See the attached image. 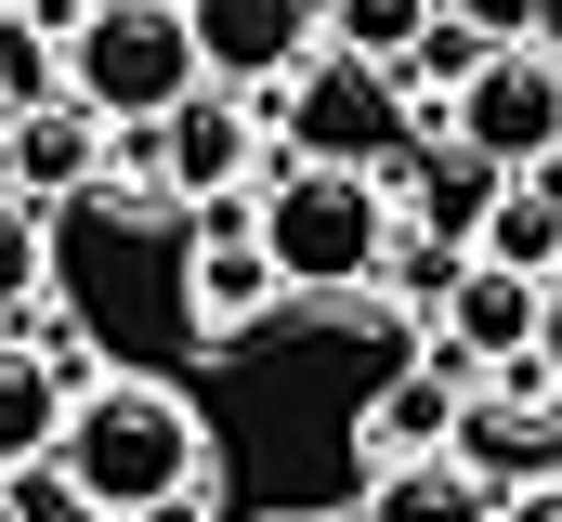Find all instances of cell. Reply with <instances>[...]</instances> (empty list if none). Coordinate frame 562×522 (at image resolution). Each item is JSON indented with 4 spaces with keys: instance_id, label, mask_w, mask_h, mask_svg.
Returning <instances> with one entry per match:
<instances>
[{
    "instance_id": "cell-25",
    "label": "cell",
    "mask_w": 562,
    "mask_h": 522,
    "mask_svg": "<svg viewBox=\"0 0 562 522\" xmlns=\"http://www.w3.org/2000/svg\"><path fill=\"white\" fill-rule=\"evenodd\" d=\"M0 522H26V510H13V484H0Z\"/></svg>"
},
{
    "instance_id": "cell-7",
    "label": "cell",
    "mask_w": 562,
    "mask_h": 522,
    "mask_svg": "<svg viewBox=\"0 0 562 522\" xmlns=\"http://www.w3.org/2000/svg\"><path fill=\"white\" fill-rule=\"evenodd\" d=\"M170 13L196 39V79H223V92H276L314 53V0H170Z\"/></svg>"
},
{
    "instance_id": "cell-18",
    "label": "cell",
    "mask_w": 562,
    "mask_h": 522,
    "mask_svg": "<svg viewBox=\"0 0 562 522\" xmlns=\"http://www.w3.org/2000/svg\"><path fill=\"white\" fill-rule=\"evenodd\" d=\"M40 274H53V209L40 196H0V314H26Z\"/></svg>"
},
{
    "instance_id": "cell-2",
    "label": "cell",
    "mask_w": 562,
    "mask_h": 522,
    "mask_svg": "<svg viewBox=\"0 0 562 522\" xmlns=\"http://www.w3.org/2000/svg\"><path fill=\"white\" fill-rule=\"evenodd\" d=\"M249 249L276 261V300H353L380 249H393V196L380 170H314V157H262L249 183Z\"/></svg>"
},
{
    "instance_id": "cell-6",
    "label": "cell",
    "mask_w": 562,
    "mask_h": 522,
    "mask_svg": "<svg viewBox=\"0 0 562 522\" xmlns=\"http://www.w3.org/2000/svg\"><path fill=\"white\" fill-rule=\"evenodd\" d=\"M262 144H276V130H262L249 92L196 79L183 105H157V183H170L183 209H196V196H249V183H262Z\"/></svg>"
},
{
    "instance_id": "cell-1",
    "label": "cell",
    "mask_w": 562,
    "mask_h": 522,
    "mask_svg": "<svg viewBox=\"0 0 562 522\" xmlns=\"http://www.w3.org/2000/svg\"><path fill=\"white\" fill-rule=\"evenodd\" d=\"M66 497L92 522H144L157 497H183L196 470H210V431H196V405L170 379H132V366H105L92 392H66V418H53V457H40Z\"/></svg>"
},
{
    "instance_id": "cell-26",
    "label": "cell",
    "mask_w": 562,
    "mask_h": 522,
    "mask_svg": "<svg viewBox=\"0 0 562 522\" xmlns=\"http://www.w3.org/2000/svg\"><path fill=\"white\" fill-rule=\"evenodd\" d=\"M66 13H92V0H66Z\"/></svg>"
},
{
    "instance_id": "cell-5",
    "label": "cell",
    "mask_w": 562,
    "mask_h": 522,
    "mask_svg": "<svg viewBox=\"0 0 562 522\" xmlns=\"http://www.w3.org/2000/svg\"><path fill=\"white\" fill-rule=\"evenodd\" d=\"M445 144H471L484 170L550 157V144H562V66L537 53V39H484V66H471L458 105H445Z\"/></svg>"
},
{
    "instance_id": "cell-15",
    "label": "cell",
    "mask_w": 562,
    "mask_h": 522,
    "mask_svg": "<svg viewBox=\"0 0 562 522\" xmlns=\"http://www.w3.org/2000/svg\"><path fill=\"white\" fill-rule=\"evenodd\" d=\"M471 261H510V274H537V287H550V274H562V209H537L524 183H497V209H484Z\"/></svg>"
},
{
    "instance_id": "cell-13",
    "label": "cell",
    "mask_w": 562,
    "mask_h": 522,
    "mask_svg": "<svg viewBox=\"0 0 562 522\" xmlns=\"http://www.w3.org/2000/svg\"><path fill=\"white\" fill-rule=\"evenodd\" d=\"M406 183H419V209H393V223H419V236H445V249H471L510 170H484L471 144H419V157H406Z\"/></svg>"
},
{
    "instance_id": "cell-8",
    "label": "cell",
    "mask_w": 562,
    "mask_h": 522,
    "mask_svg": "<svg viewBox=\"0 0 562 522\" xmlns=\"http://www.w3.org/2000/svg\"><path fill=\"white\" fill-rule=\"evenodd\" d=\"M458 392H471V353H445V340H431V366H406L393 392H367V418H353L367 470H393V457H431V444H458Z\"/></svg>"
},
{
    "instance_id": "cell-3",
    "label": "cell",
    "mask_w": 562,
    "mask_h": 522,
    "mask_svg": "<svg viewBox=\"0 0 562 522\" xmlns=\"http://www.w3.org/2000/svg\"><path fill=\"white\" fill-rule=\"evenodd\" d=\"M288 157H314V170H380V183H406V92H393V66H367V53H340V39H314L301 66L276 79V105H262Z\"/></svg>"
},
{
    "instance_id": "cell-21",
    "label": "cell",
    "mask_w": 562,
    "mask_h": 522,
    "mask_svg": "<svg viewBox=\"0 0 562 522\" xmlns=\"http://www.w3.org/2000/svg\"><path fill=\"white\" fill-rule=\"evenodd\" d=\"M510 183H524V196H537V209H562V144H550V157H524V170H510Z\"/></svg>"
},
{
    "instance_id": "cell-4",
    "label": "cell",
    "mask_w": 562,
    "mask_h": 522,
    "mask_svg": "<svg viewBox=\"0 0 562 522\" xmlns=\"http://www.w3.org/2000/svg\"><path fill=\"white\" fill-rule=\"evenodd\" d=\"M66 92H79L92 118H157V105H183V92H196L183 13H170V0H92V13L66 26Z\"/></svg>"
},
{
    "instance_id": "cell-14",
    "label": "cell",
    "mask_w": 562,
    "mask_h": 522,
    "mask_svg": "<svg viewBox=\"0 0 562 522\" xmlns=\"http://www.w3.org/2000/svg\"><path fill=\"white\" fill-rule=\"evenodd\" d=\"M53 418H66V392H53V366H40V353H26V340L0 327V484L53 457Z\"/></svg>"
},
{
    "instance_id": "cell-20",
    "label": "cell",
    "mask_w": 562,
    "mask_h": 522,
    "mask_svg": "<svg viewBox=\"0 0 562 522\" xmlns=\"http://www.w3.org/2000/svg\"><path fill=\"white\" fill-rule=\"evenodd\" d=\"M524 353H537V366H550V379H562V274H550V287H537V340H524Z\"/></svg>"
},
{
    "instance_id": "cell-11",
    "label": "cell",
    "mask_w": 562,
    "mask_h": 522,
    "mask_svg": "<svg viewBox=\"0 0 562 522\" xmlns=\"http://www.w3.org/2000/svg\"><path fill=\"white\" fill-rule=\"evenodd\" d=\"M183 314H196V340H249L276 314V261L249 249V236H196L183 249Z\"/></svg>"
},
{
    "instance_id": "cell-22",
    "label": "cell",
    "mask_w": 562,
    "mask_h": 522,
    "mask_svg": "<svg viewBox=\"0 0 562 522\" xmlns=\"http://www.w3.org/2000/svg\"><path fill=\"white\" fill-rule=\"evenodd\" d=\"M524 39H537V53L562 66V0H524Z\"/></svg>"
},
{
    "instance_id": "cell-19",
    "label": "cell",
    "mask_w": 562,
    "mask_h": 522,
    "mask_svg": "<svg viewBox=\"0 0 562 522\" xmlns=\"http://www.w3.org/2000/svg\"><path fill=\"white\" fill-rule=\"evenodd\" d=\"M497 522H562V470H537V484H497Z\"/></svg>"
},
{
    "instance_id": "cell-24",
    "label": "cell",
    "mask_w": 562,
    "mask_h": 522,
    "mask_svg": "<svg viewBox=\"0 0 562 522\" xmlns=\"http://www.w3.org/2000/svg\"><path fill=\"white\" fill-rule=\"evenodd\" d=\"M0 196H13V130H0Z\"/></svg>"
},
{
    "instance_id": "cell-17",
    "label": "cell",
    "mask_w": 562,
    "mask_h": 522,
    "mask_svg": "<svg viewBox=\"0 0 562 522\" xmlns=\"http://www.w3.org/2000/svg\"><path fill=\"white\" fill-rule=\"evenodd\" d=\"M445 0H314V39H340V53H367V66H393L406 39H419Z\"/></svg>"
},
{
    "instance_id": "cell-12",
    "label": "cell",
    "mask_w": 562,
    "mask_h": 522,
    "mask_svg": "<svg viewBox=\"0 0 562 522\" xmlns=\"http://www.w3.org/2000/svg\"><path fill=\"white\" fill-rule=\"evenodd\" d=\"M0 130H13V196H40V209H53V196H79V183L105 170V118H92V105H66V92H53V105H26V118H0Z\"/></svg>"
},
{
    "instance_id": "cell-10",
    "label": "cell",
    "mask_w": 562,
    "mask_h": 522,
    "mask_svg": "<svg viewBox=\"0 0 562 522\" xmlns=\"http://www.w3.org/2000/svg\"><path fill=\"white\" fill-rule=\"evenodd\" d=\"M353 522H497V484H484V457L431 444V457L367 470V510H353Z\"/></svg>"
},
{
    "instance_id": "cell-16",
    "label": "cell",
    "mask_w": 562,
    "mask_h": 522,
    "mask_svg": "<svg viewBox=\"0 0 562 522\" xmlns=\"http://www.w3.org/2000/svg\"><path fill=\"white\" fill-rule=\"evenodd\" d=\"M66 92V39L26 13V0H0V118H26V105H53Z\"/></svg>"
},
{
    "instance_id": "cell-23",
    "label": "cell",
    "mask_w": 562,
    "mask_h": 522,
    "mask_svg": "<svg viewBox=\"0 0 562 522\" xmlns=\"http://www.w3.org/2000/svg\"><path fill=\"white\" fill-rule=\"evenodd\" d=\"M445 13H471V26H524V0H445Z\"/></svg>"
},
{
    "instance_id": "cell-9",
    "label": "cell",
    "mask_w": 562,
    "mask_h": 522,
    "mask_svg": "<svg viewBox=\"0 0 562 522\" xmlns=\"http://www.w3.org/2000/svg\"><path fill=\"white\" fill-rule=\"evenodd\" d=\"M431 327H445V353L497 366V353L537 340V274H510V261H458V287L431 300Z\"/></svg>"
}]
</instances>
